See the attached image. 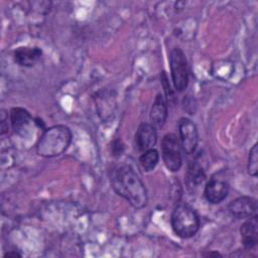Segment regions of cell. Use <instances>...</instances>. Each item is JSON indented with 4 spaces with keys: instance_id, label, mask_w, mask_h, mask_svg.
I'll return each mask as SVG.
<instances>
[{
    "instance_id": "cell-1",
    "label": "cell",
    "mask_w": 258,
    "mask_h": 258,
    "mask_svg": "<svg viewBox=\"0 0 258 258\" xmlns=\"http://www.w3.org/2000/svg\"><path fill=\"white\" fill-rule=\"evenodd\" d=\"M111 183L114 190L135 209L146 206L147 190L136 171L128 164L117 166L113 170Z\"/></svg>"
},
{
    "instance_id": "cell-2",
    "label": "cell",
    "mask_w": 258,
    "mask_h": 258,
    "mask_svg": "<svg viewBox=\"0 0 258 258\" xmlns=\"http://www.w3.org/2000/svg\"><path fill=\"white\" fill-rule=\"evenodd\" d=\"M72 132L64 125H54L43 131L37 144L36 153L42 157H55L62 154L70 146Z\"/></svg>"
},
{
    "instance_id": "cell-3",
    "label": "cell",
    "mask_w": 258,
    "mask_h": 258,
    "mask_svg": "<svg viewBox=\"0 0 258 258\" xmlns=\"http://www.w3.org/2000/svg\"><path fill=\"white\" fill-rule=\"evenodd\" d=\"M173 232L182 239L191 238L200 229V218L196 211L187 205L174 207L170 218Z\"/></svg>"
},
{
    "instance_id": "cell-4",
    "label": "cell",
    "mask_w": 258,
    "mask_h": 258,
    "mask_svg": "<svg viewBox=\"0 0 258 258\" xmlns=\"http://www.w3.org/2000/svg\"><path fill=\"white\" fill-rule=\"evenodd\" d=\"M171 80L174 89L182 92L188 85V67L184 52L179 47H174L169 54Z\"/></svg>"
},
{
    "instance_id": "cell-5",
    "label": "cell",
    "mask_w": 258,
    "mask_h": 258,
    "mask_svg": "<svg viewBox=\"0 0 258 258\" xmlns=\"http://www.w3.org/2000/svg\"><path fill=\"white\" fill-rule=\"evenodd\" d=\"M179 138L174 133H166L161 140V155L165 167L172 172L179 170L181 167Z\"/></svg>"
},
{
    "instance_id": "cell-6",
    "label": "cell",
    "mask_w": 258,
    "mask_h": 258,
    "mask_svg": "<svg viewBox=\"0 0 258 258\" xmlns=\"http://www.w3.org/2000/svg\"><path fill=\"white\" fill-rule=\"evenodd\" d=\"M10 124L15 134L26 138L32 134L33 125L36 124V121H34L27 110L15 107L10 111Z\"/></svg>"
},
{
    "instance_id": "cell-7",
    "label": "cell",
    "mask_w": 258,
    "mask_h": 258,
    "mask_svg": "<svg viewBox=\"0 0 258 258\" xmlns=\"http://www.w3.org/2000/svg\"><path fill=\"white\" fill-rule=\"evenodd\" d=\"M179 142L182 150L186 154H191L197 149L199 143V132L197 125L188 118L181 117L178 121Z\"/></svg>"
},
{
    "instance_id": "cell-8",
    "label": "cell",
    "mask_w": 258,
    "mask_h": 258,
    "mask_svg": "<svg viewBox=\"0 0 258 258\" xmlns=\"http://www.w3.org/2000/svg\"><path fill=\"white\" fill-rule=\"evenodd\" d=\"M257 200L252 197H239L228 206L229 213L237 219H248L257 215Z\"/></svg>"
},
{
    "instance_id": "cell-9",
    "label": "cell",
    "mask_w": 258,
    "mask_h": 258,
    "mask_svg": "<svg viewBox=\"0 0 258 258\" xmlns=\"http://www.w3.org/2000/svg\"><path fill=\"white\" fill-rule=\"evenodd\" d=\"M157 141L156 128L150 123H141L134 137L135 147L138 151L144 152L148 149H151Z\"/></svg>"
},
{
    "instance_id": "cell-10",
    "label": "cell",
    "mask_w": 258,
    "mask_h": 258,
    "mask_svg": "<svg viewBox=\"0 0 258 258\" xmlns=\"http://www.w3.org/2000/svg\"><path fill=\"white\" fill-rule=\"evenodd\" d=\"M229 192L228 183L219 178H211L205 185L204 195L207 201L211 204H219L223 202Z\"/></svg>"
},
{
    "instance_id": "cell-11",
    "label": "cell",
    "mask_w": 258,
    "mask_h": 258,
    "mask_svg": "<svg viewBox=\"0 0 258 258\" xmlns=\"http://www.w3.org/2000/svg\"><path fill=\"white\" fill-rule=\"evenodd\" d=\"M241 241L243 246L251 250L256 247L258 243V216L255 215L248 218L240 228Z\"/></svg>"
},
{
    "instance_id": "cell-12",
    "label": "cell",
    "mask_w": 258,
    "mask_h": 258,
    "mask_svg": "<svg viewBox=\"0 0 258 258\" xmlns=\"http://www.w3.org/2000/svg\"><path fill=\"white\" fill-rule=\"evenodd\" d=\"M42 50L37 46H20L14 50V61L25 68L33 67L41 57Z\"/></svg>"
},
{
    "instance_id": "cell-13",
    "label": "cell",
    "mask_w": 258,
    "mask_h": 258,
    "mask_svg": "<svg viewBox=\"0 0 258 258\" xmlns=\"http://www.w3.org/2000/svg\"><path fill=\"white\" fill-rule=\"evenodd\" d=\"M168 115L167 101L162 94H157L150 110V124L155 128H161L165 124Z\"/></svg>"
},
{
    "instance_id": "cell-14",
    "label": "cell",
    "mask_w": 258,
    "mask_h": 258,
    "mask_svg": "<svg viewBox=\"0 0 258 258\" xmlns=\"http://www.w3.org/2000/svg\"><path fill=\"white\" fill-rule=\"evenodd\" d=\"M206 173L197 161H190L185 173V184L190 191H195L205 181Z\"/></svg>"
},
{
    "instance_id": "cell-15",
    "label": "cell",
    "mask_w": 258,
    "mask_h": 258,
    "mask_svg": "<svg viewBox=\"0 0 258 258\" xmlns=\"http://www.w3.org/2000/svg\"><path fill=\"white\" fill-rule=\"evenodd\" d=\"M158 160H159V154L157 150L153 148L142 152V154L139 157V162L145 171L153 170L157 165Z\"/></svg>"
},
{
    "instance_id": "cell-16",
    "label": "cell",
    "mask_w": 258,
    "mask_h": 258,
    "mask_svg": "<svg viewBox=\"0 0 258 258\" xmlns=\"http://www.w3.org/2000/svg\"><path fill=\"white\" fill-rule=\"evenodd\" d=\"M247 171L251 176H256L258 172V145L255 143L253 147L250 149Z\"/></svg>"
},
{
    "instance_id": "cell-17",
    "label": "cell",
    "mask_w": 258,
    "mask_h": 258,
    "mask_svg": "<svg viewBox=\"0 0 258 258\" xmlns=\"http://www.w3.org/2000/svg\"><path fill=\"white\" fill-rule=\"evenodd\" d=\"M124 149H125V146L123 144V142L119 139H116L115 141H113V144H112V154L116 157L122 155V153L124 152Z\"/></svg>"
},
{
    "instance_id": "cell-18",
    "label": "cell",
    "mask_w": 258,
    "mask_h": 258,
    "mask_svg": "<svg viewBox=\"0 0 258 258\" xmlns=\"http://www.w3.org/2000/svg\"><path fill=\"white\" fill-rule=\"evenodd\" d=\"M161 84L163 85L164 92H165V95L167 96V98H171L172 97V90L170 89L169 83L167 82V77H166L164 72H162V74H161Z\"/></svg>"
},
{
    "instance_id": "cell-19",
    "label": "cell",
    "mask_w": 258,
    "mask_h": 258,
    "mask_svg": "<svg viewBox=\"0 0 258 258\" xmlns=\"http://www.w3.org/2000/svg\"><path fill=\"white\" fill-rule=\"evenodd\" d=\"M4 257H21V254H19L18 252L16 251H10V252H7L4 254Z\"/></svg>"
},
{
    "instance_id": "cell-20",
    "label": "cell",
    "mask_w": 258,
    "mask_h": 258,
    "mask_svg": "<svg viewBox=\"0 0 258 258\" xmlns=\"http://www.w3.org/2000/svg\"><path fill=\"white\" fill-rule=\"evenodd\" d=\"M204 256H222L219 252H209V253H205Z\"/></svg>"
}]
</instances>
